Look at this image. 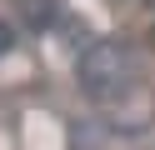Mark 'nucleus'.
<instances>
[{
    "label": "nucleus",
    "mask_w": 155,
    "mask_h": 150,
    "mask_svg": "<svg viewBox=\"0 0 155 150\" xmlns=\"http://www.w3.org/2000/svg\"><path fill=\"white\" fill-rule=\"evenodd\" d=\"M130 80H135V50L125 45V40H100V45L85 50V60H80V85L90 90L95 100L125 95Z\"/></svg>",
    "instance_id": "nucleus-1"
},
{
    "label": "nucleus",
    "mask_w": 155,
    "mask_h": 150,
    "mask_svg": "<svg viewBox=\"0 0 155 150\" xmlns=\"http://www.w3.org/2000/svg\"><path fill=\"white\" fill-rule=\"evenodd\" d=\"M10 45H15V30H10V25H5V20H0V60L10 55Z\"/></svg>",
    "instance_id": "nucleus-2"
}]
</instances>
